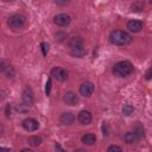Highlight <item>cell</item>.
<instances>
[{"label": "cell", "mask_w": 152, "mask_h": 152, "mask_svg": "<svg viewBox=\"0 0 152 152\" xmlns=\"http://www.w3.org/2000/svg\"><path fill=\"white\" fill-rule=\"evenodd\" d=\"M109 42L113 45L125 46L132 42V36L122 30H114L109 33Z\"/></svg>", "instance_id": "cell-1"}, {"label": "cell", "mask_w": 152, "mask_h": 152, "mask_svg": "<svg viewBox=\"0 0 152 152\" xmlns=\"http://www.w3.org/2000/svg\"><path fill=\"white\" fill-rule=\"evenodd\" d=\"M112 72L116 77H127L133 72V64L129 61L116 62L112 68Z\"/></svg>", "instance_id": "cell-2"}, {"label": "cell", "mask_w": 152, "mask_h": 152, "mask_svg": "<svg viewBox=\"0 0 152 152\" xmlns=\"http://www.w3.org/2000/svg\"><path fill=\"white\" fill-rule=\"evenodd\" d=\"M26 24V17L23 14H13L7 19V25L12 30L21 28Z\"/></svg>", "instance_id": "cell-3"}, {"label": "cell", "mask_w": 152, "mask_h": 152, "mask_svg": "<svg viewBox=\"0 0 152 152\" xmlns=\"http://www.w3.org/2000/svg\"><path fill=\"white\" fill-rule=\"evenodd\" d=\"M70 21H71V18H70V15H68L66 13H59V14H57V15L53 17V23H55V25H57V26H59V27H65V26H68V25L70 24Z\"/></svg>", "instance_id": "cell-4"}, {"label": "cell", "mask_w": 152, "mask_h": 152, "mask_svg": "<svg viewBox=\"0 0 152 152\" xmlns=\"http://www.w3.org/2000/svg\"><path fill=\"white\" fill-rule=\"evenodd\" d=\"M21 125H23V128L25 131H27V132H34L39 127L38 121L36 119H33V118H26V119H24L23 122H21Z\"/></svg>", "instance_id": "cell-5"}, {"label": "cell", "mask_w": 152, "mask_h": 152, "mask_svg": "<svg viewBox=\"0 0 152 152\" xmlns=\"http://www.w3.org/2000/svg\"><path fill=\"white\" fill-rule=\"evenodd\" d=\"M51 76L53 78H56L57 81H59V82H64V81L68 80V72H66V70H64L63 68H59V66L52 68Z\"/></svg>", "instance_id": "cell-6"}, {"label": "cell", "mask_w": 152, "mask_h": 152, "mask_svg": "<svg viewBox=\"0 0 152 152\" xmlns=\"http://www.w3.org/2000/svg\"><path fill=\"white\" fill-rule=\"evenodd\" d=\"M94 89H95L94 84L90 81H86L80 86V94L84 97H89L94 93Z\"/></svg>", "instance_id": "cell-7"}, {"label": "cell", "mask_w": 152, "mask_h": 152, "mask_svg": "<svg viewBox=\"0 0 152 152\" xmlns=\"http://www.w3.org/2000/svg\"><path fill=\"white\" fill-rule=\"evenodd\" d=\"M63 101L65 102V104L68 106H76L78 103V97L75 93L72 91H66L63 96Z\"/></svg>", "instance_id": "cell-8"}, {"label": "cell", "mask_w": 152, "mask_h": 152, "mask_svg": "<svg viewBox=\"0 0 152 152\" xmlns=\"http://www.w3.org/2000/svg\"><path fill=\"white\" fill-rule=\"evenodd\" d=\"M91 114L89 110H81L77 115V120L81 125H89L91 122Z\"/></svg>", "instance_id": "cell-9"}, {"label": "cell", "mask_w": 152, "mask_h": 152, "mask_svg": "<svg viewBox=\"0 0 152 152\" xmlns=\"http://www.w3.org/2000/svg\"><path fill=\"white\" fill-rule=\"evenodd\" d=\"M127 28L133 32V33H138L142 30V23L140 20H135V19H132L127 23Z\"/></svg>", "instance_id": "cell-10"}, {"label": "cell", "mask_w": 152, "mask_h": 152, "mask_svg": "<svg viewBox=\"0 0 152 152\" xmlns=\"http://www.w3.org/2000/svg\"><path fill=\"white\" fill-rule=\"evenodd\" d=\"M1 71L4 72V75L7 77V78H13L14 75H15V71L13 69V66H11L10 64H6L5 61H1V66H0Z\"/></svg>", "instance_id": "cell-11"}, {"label": "cell", "mask_w": 152, "mask_h": 152, "mask_svg": "<svg viewBox=\"0 0 152 152\" xmlns=\"http://www.w3.org/2000/svg\"><path fill=\"white\" fill-rule=\"evenodd\" d=\"M23 100L24 102H26L27 104H32L33 101H34V94H33V90L31 87H26L23 91Z\"/></svg>", "instance_id": "cell-12"}, {"label": "cell", "mask_w": 152, "mask_h": 152, "mask_svg": "<svg viewBox=\"0 0 152 152\" xmlns=\"http://www.w3.org/2000/svg\"><path fill=\"white\" fill-rule=\"evenodd\" d=\"M86 53H87V49L84 48V45H78V46H75V48L70 49V55L75 58H81Z\"/></svg>", "instance_id": "cell-13"}, {"label": "cell", "mask_w": 152, "mask_h": 152, "mask_svg": "<svg viewBox=\"0 0 152 152\" xmlns=\"http://www.w3.org/2000/svg\"><path fill=\"white\" fill-rule=\"evenodd\" d=\"M59 121H61V124H63V125H65V126H70V125H72L74 121H75V115H74L72 113H70V112H65V113H63V114L61 115Z\"/></svg>", "instance_id": "cell-14"}, {"label": "cell", "mask_w": 152, "mask_h": 152, "mask_svg": "<svg viewBox=\"0 0 152 152\" xmlns=\"http://www.w3.org/2000/svg\"><path fill=\"white\" fill-rule=\"evenodd\" d=\"M124 140H125L126 144L133 145V144H137V142L140 140V138L138 137V134H137L134 131H131V132H127V133L124 135Z\"/></svg>", "instance_id": "cell-15"}, {"label": "cell", "mask_w": 152, "mask_h": 152, "mask_svg": "<svg viewBox=\"0 0 152 152\" xmlns=\"http://www.w3.org/2000/svg\"><path fill=\"white\" fill-rule=\"evenodd\" d=\"M81 141L87 145V146H93L95 142H96V137L93 134V133H86L82 135L81 138Z\"/></svg>", "instance_id": "cell-16"}, {"label": "cell", "mask_w": 152, "mask_h": 152, "mask_svg": "<svg viewBox=\"0 0 152 152\" xmlns=\"http://www.w3.org/2000/svg\"><path fill=\"white\" fill-rule=\"evenodd\" d=\"M131 11L134 13H140L144 11V1L141 0H135L132 5H131Z\"/></svg>", "instance_id": "cell-17"}, {"label": "cell", "mask_w": 152, "mask_h": 152, "mask_svg": "<svg viewBox=\"0 0 152 152\" xmlns=\"http://www.w3.org/2000/svg\"><path fill=\"white\" fill-rule=\"evenodd\" d=\"M69 48H75V46H78V45H84V42L81 37H74V38H70L69 43H68Z\"/></svg>", "instance_id": "cell-18"}, {"label": "cell", "mask_w": 152, "mask_h": 152, "mask_svg": "<svg viewBox=\"0 0 152 152\" xmlns=\"http://www.w3.org/2000/svg\"><path fill=\"white\" fill-rule=\"evenodd\" d=\"M27 142H28L30 146L36 147V146H39V145L42 144V138L38 137V135H32V137H30V138L27 139Z\"/></svg>", "instance_id": "cell-19"}, {"label": "cell", "mask_w": 152, "mask_h": 152, "mask_svg": "<svg viewBox=\"0 0 152 152\" xmlns=\"http://www.w3.org/2000/svg\"><path fill=\"white\" fill-rule=\"evenodd\" d=\"M14 108H15L17 112H19V113H21V114H26V113H28V110H30V104H27L26 102H24V103L17 104Z\"/></svg>", "instance_id": "cell-20"}, {"label": "cell", "mask_w": 152, "mask_h": 152, "mask_svg": "<svg viewBox=\"0 0 152 152\" xmlns=\"http://www.w3.org/2000/svg\"><path fill=\"white\" fill-rule=\"evenodd\" d=\"M133 131L138 134V137H139L140 139L145 137V129H144V127H142V125H141L140 122H137V125H135V127H134Z\"/></svg>", "instance_id": "cell-21"}, {"label": "cell", "mask_w": 152, "mask_h": 152, "mask_svg": "<svg viewBox=\"0 0 152 152\" xmlns=\"http://www.w3.org/2000/svg\"><path fill=\"white\" fill-rule=\"evenodd\" d=\"M133 112H134V107H133L132 104H128V103L124 104V107H122V114H124V115L129 116V115L133 114Z\"/></svg>", "instance_id": "cell-22"}, {"label": "cell", "mask_w": 152, "mask_h": 152, "mask_svg": "<svg viewBox=\"0 0 152 152\" xmlns=\"http://www.w3.org/2000/svg\"><path fill=\"white\" fill-rule=\"evenodd\" d=\"M51 86H52V82H51V77L48 78L46 81V84H45V94L49 96L50 93H51Z\"/></svg>", "instance_id": "cell-23"}, {"label": "cell", "mask_w": 152, "mask_h": 152, "mask_svg": "<svg viewBox=\"0 0 152 152\" xmlns=\"http://www.w3.org/2000/svg\"><path fill=\"white\" fill-rule=\"evenodd\" d=\"M55 37H56V40H58V42H63V40L66 38V34H65L64 32H57V33L55 34Z\"/></svg>", "instance_id": "cell-24"}, {"label": "cell", "mask_w": 152, "mask_h": 152, "mask_svg": "<svg viewBox=\"0 0 152 152\" xmlns=\"http://www.w3.org/2000/svg\"><path fill=\"white\" fill-rule=\"evenodd\" d=\"M40 48H42L43 56H46V55H48V51H49V44H48V43H42V44H40Z\"/></svg>", "instance_id": "cell-25"}, {"label": "cell", "mask_w": 152, "mask_h": 152, "mask_svg": "<svg viewBox=\"0 0 152 152\" xmlns=\"http://www.w3.org/2000/svg\"><path fill=\"white\" fill-rule=\"evenodd\" d=\"M102 134L108 137L109 135V128H108V124L107 122H103L102 124Z\"/></svg>", "instance_id": "cell-26"}, {"label": "cell", "mask_w": 152, "mask_h": 152, "mask_svg": "<svg viewBox=\"0 0 152 152\" xmlns=\"http://www.w3.org/2000/svg\"><path fill=\"white\" fill-rule=\"evenodd\" d=\"M53 1H55V4L57 6H66V5L70 4L71 0H53Z\"/></svg>", "instance_id": "cell-27"}, {"label": "cell", "mask_w": 152, "mask_h": 152, "mask_svg": "<svg viewBox=\"0 0 152 152\" xmlns=\"http://www.w3.org/2000/svg\"><path fill=\"white\" fill-rule=\"evenodd\" d=\"M107 151H108V152H112V151L121 152V151H122V147H120V146H118V145H112V146H109V147L107 148Z\"/></svg>", "instance_id": "cell-28"}, {"label": "cell", "mask_w": 152, "mask_h": 152, "mask_svg": "<svg viewBox=\"0 0 152 152\" xmlns=\"http://www.w3.org/2000/svg\"><path fill=\"white\" fill-rule=\"evenodd\" d=\"M145 78L146 80H152V66L151 68H148L147 70H146V72H145Z\"/></svg>", "instance_id": "cell-29"}, {"label": "cell", "mask_w": 152, "mask_h": 152, "mask_svg": "<svg viewBox=\"0 0 152 152\" xmlns=\"http://www.w3.org/2000/svg\"><path fill=\"white\" fill-rule=\"evenodd\" d=\"M5 115H6V118L11 116V104L10 103H7L6 107H5Z\"/></svg>", "instance_id": "cell-30"}, {"label": "cell", "mask_w": 152, "mask_h": 152, "mask_svg": "<svg viewBox=\"0 0 152 152\" xmlns=\"http://www.w3.org/2000/svg\"><path fill=\"white\" fill-rule=\"evenodd\" d=\"M55 148H56V150H58V151H64V150H63V147H62L59 144H56V145H55Z\"/></svg>", "instance_id": "cell-31"}, {"label": "cell", "mask_w": 152, "mask_h": 152, "mask_svg": "<svg viewBox=\"0 0 152 152\" xmlns=\"http://www.w3.org/2000/svg\"><path fill=\"white\" fill-rule=\"evenodd\" d=\"M150 4H151V5H152V0H150Z\"/></svg>", "instance_id": "cell-32"}, {"label": "cell", "mask_w": 152, "mask_h": 152, "mask_svg": "<svg viewBox=\"0 0 152 152\" xmlns=\"http://www.w3.org/2000/svg\"><path fill=\"white\" fill-rule=\"evenodd\" d=\"M5 1H11V0H5Z\"/></svg>", "instance_id": "cell-33"}]
</instances>
